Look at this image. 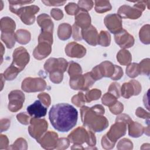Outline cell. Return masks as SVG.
Here are the masks:
<instances>
[{
  "label": "cell",
  "instance_id": "obj_1",
  "mask_svg": "<svg viewBox=\"0 0 150 150\" xmlns=\"http://www.w3.org/2000/svg\"><path fill=\"white\" fill-rule=\"evenodd\" d=\"M49 118L55 129L62 132H68L76 125L78 112L70 104L59 103L52 107Z\"/></svg>",
  "mask_w": 150,
  "mask_h": 150
},
{
  "label": "cell",
  "instance_id": "obj_2",
  "mask_svg": "<svg viewBox=\"0 0 150 150\" xmlns=\"http://www.w3.org/2000/svg\"><path fill=\"white\" fill-rule=\"evenodd\" d=\"M80 111L84 125L94 132H101L108 127V120L102 115L104 113V108L102 105H96L90 108L83 106Z\"/></svg>",
  "mask_w": 150,
  "mask_h": 150
},
{
  "label": "cell",
  "instance_id": "obj_3",
  "mask_svg": "<svg viewBox=\"0 0 150 150\" xmlns=\"http://www.w3.org/2000/svg\"><path fill=\"white\" fill-rule=\"evenodd\" d=\"M69 141L76 145L86 142L90 146H95L96 139L93 132L83 127H78L68 135Z\"/></svg>",
  "mask_w": 150,
  "mask_h": 150
},
{
  "label": "cell",
  "instance_id": "obj_4",
  "mask_svg": "<svg viewBox=\"0 0 150 150\" xmlns=\"http://www.w3.org/2000/svg\"><path fill=\"white\" fill-rule=\"evenodd\" d=\"M30 125L28 131L30 136L38 140L43 136L47 128V122L44 119L32 118L30 120Z\"/></svg>",
  "mask_w": 150,
  "mask_h": 150
},
{
  "label": "cell",
  "instance_id": "obj_5",
  "mask_svg": "<svg viewBox=\"0 0 150 150\" xmlns=\"http://www.w3.org/2000/svg\"><path fill=\"white\" fill-rule=\"evenodd\" d=\"M39 7L35 5H30L19 8L13 13L19 16L24 23L26 25H31L35 22V14L39 12Z\"/></svg>",
  "mask_w": 150,
  "mask_h": 150
},
{
  "label": "cell",
  "instance_id": "obj_6",
  "mask_svg": "<svg viewBox=\"0 0 150 150\" xmlns=\"http://www.w3.org/2000/svg\"><path fill=\"white\" fill-rule=\"evenodd\" d=\"M29 61V54L23 47L16 49L13 53V62L12 66L22 71Z\"/></svg>",
  "mask_w": 150,
  "mask_h": 150
},
{
  "label": "cell",
  "instance_id": "obj_7",
  "mask_svg": "<svg viewBox=\"0 0 150 150\" xmlns=\"http://www.w3.org/2000/svg\"><path fill=\"white\" fill-rule=\"evenodd\" d=\"M46 84L44 80L40 78H26L22 84V88L26 92H35L44 90Z\"/></svg>",
  "mask_w": 150,
  "mask_h": 150
},
{
  "label": "cell",
  "instance_id": "obj_8",
  "mask_svg": "<svg viewBox=\"0 0 150 150\" xmlns=\"http://www.w3.org/2000/svg\"><path fill=\"white\" fill-rule=\"evenodd\" d=\"M126 122L121 121H116L109 131L107 133V137L113 143H115L118 138L125 134Z\"/></svg>",
  "mask_w": 150,
  "mask_h": 150
},
{
  "label": "cell",
  "instance_id": "obj_9",
  "mask_svg": "<svg viewBox=\"0 0 150 150\" xmlns=\"http://www.w3.org/2000/svg\"><path fill=\"white\" fill-rule=\"evenodd\" d=\"M9 104L8 108L11 111L16 112L19 110L25 100V96L19 90L12 91L8 96Z\"/></svg>",
  "mask_w": 150,
  "mask_h": 150
},
{
  "label": "cell",
  "instance_id": "obj_10",
  "mask_svg": "<svg viewBox=\"0 0 150 150\" xmlns=\"http://www.w3.org/2000/svg\"><path fill=\"white\" fill-rule=\"evenodd\" d=\"M143 4L140 6L139 5V4L135 5L134 7L123 5L119 8L118 11V13L119 15L118 16L120 18L135 19L141 15L142 11H141V8Z\"/></svg>",
  "mask_w": 150,
  "mask_h": 150
},
{
  "label": "cell",
  "instance_id": "obj_11",
  "mask_svg": "<svg viewBox=\"0 0 150 150\" xmlns=\"http://www.w3.org/2000/svg\"><path fill=\"white\" fill-rule=\"evenodd\" d=\"M104 23L112 33L116 34L122 30L121 19L115 13L107 15L104 18Z\"/></svg>",
  "mask_w": 150,
  "mask_h": 150
},
{
  "label": "cell",
  "instance_id": "obj_12",
  "mask_svg": "<svg viewBox=\"0 0 150 150\" xmlns=\"http://www.w3.org/2000/svg\"><path fill=\"white\" fill-rule=\"evenodd\" d=\"M67 67V62L66 60L63 58H50L46 61L44 65V68L46 71L49 73L55 70H60L64 72L66 70Z\"/></svg>",
  "mask_w": 150,
  "mask_h": 150
},
{
  "label": "cell",
  "instance_id": "obj_13",
  "mask_svg": "<svg viewBox=\"0 0 150 150\" xmlns=\"http://www.w3.org/2000/svg\"><path fill=\"white\" fill-rule=\"evenodd\" d=\"M57 134L52 131L47 132L42 137L37 140L45 149H54L56 148L57 144Z\"/></svg>",
  "mask_w": 150,
  "mask_h": 150
},
{
  "label": "cell",
  "instance_id": "obj_14",
  "mask_svg": "<svg viewBox=\"0 0 150 150\" xmlns=\"http://www.w3.org/2000/svg\"><path fill=\"white\" fill-rule=\"evenodd\" d=\"M115 40L121 48L131 47L134 43V39L132 35H129L125 30H121L120 32L115 34Z\"/></svg>",
  "mask_w": 150,
  "mask_h": 150
},
{
  "label": "cell",
  "instance_id": "obj_15",
  "mask_svg": "<svg viewBox=\"0 0 150 150\" xmlns=\"http://www.w3.org/2000/svg\"><path fill=\"white\" fill-rule=\"evenodd\" d=\"M135 88L141 91L140 84L137 81L132 80L128 83H124L121 89V95L125 98H129L133 95H138L139 93L135 89Z\"/></svg>",
  "mask_w": 150,
  "mask_h": 150
},
{
  "label": "cell",
  "instance_id": "obj_16",
  "mask_svg": "<svg viewBox=\"0 0 150 150\" xmlns=\"http://www.w3.org/2000/svg\"><path fill=\"white\" fill-rule=\"evenodd\" d=\"M27 111L33 118H39L46 115L47 107H45L40 100H36L27 107Z\"/></svg>",
  "mask_w": 150,
  "mask_h": 150
},
{
  "label": "cell",
  "instance_id": "obj_17",
  "mask_svg": "<svg viewBox=\"0 0 150 150\" xmlns=\"http://www.w3.org/2000/svg\"><path fill=\"white\" fill-rule=\"evenodd\" d=\"M65 51L68 56L77 58L83 57L86 53V49L82 45L73 42L67 44Z\"/></svg>",
  "mask_w": 150,
  "mask_h": 150
},
{
  "label": "cell",
  "instance_id": "obj_18",
  "mask_svg": "<svg viewBox=\"0 0 150 150\" xmlns=\"http://www.w3.org/2000/svg\"><path fill=\"white\" fill-rule=\"evenodd\" d=\"M81 36L82 38L89 45L96 46L98 43V35L96 29L92 25L82 29Z\"/></svg>",
  "mask_w": 150,
  "mask_h": 150
},
{
  "label": "cell",
  "instance_id": "obj_19",
  "mask_svg": "<svg viewBox=\"0 0 150 150\" xmlns=\"http://www.w3.org/2000/svg\"><path fill=\"white\" fill-rule=\"evenodd\" d=\"M51 45L47 42H40L33 52L34 57L38 60L43 59L51 52Z\"/></svg>",
  "mask_w": 150,
  "mask_h": 150
},
{
  "label": "cell",
  "instance_id": "obj_20",
  "mask_svg": "<svg viewBox=\"0 0 150 150\" xmlns=\"http://www.w3.org/2000/svg\"><path fill=\"white\" fill-rule=\"evenodd\" d=\"M90 16L86 11L80 9L76 13L75 24L82 29L87 28L90 26Z\"/></svg>",
  "mask_w": 150,
  "mask_h": 150
},
{
  "label": "cell",
  "instance_id": "obj_21",
  "mask_svg": "<svg viewBox=\"0 0 150 150\" xmlns=\"http://www.w3.org/2000/svg\"><path fill=\"white\" fill-rule=\"evenodd\" d=\"M38 23L42 28V32H53V23L50 18L46 14L43 13L38 17Z\"/></svg>",
  "mask_w": 150,
  "mask_h": 150
},
{
  "label": "cell",
  "instance_id": "obj_22",
  "mask_svg": "<svg viewBox=\"0 0 150 150\" xmlns=\"http://www.w3.org/2000/svg\"><path fill=\"white\" fill-rule=\"evenodd\" d=\"M15 29V22L9 17H4L1 20V30L2 33H12Z\"/></svg>",
  "mask_w": 150,
  "mask_h": 150
},
{
  "label": "cell",
  "instance_id": "obj_23",
  "mask_svg": "<svg viewBox=\"0 0 150 150\" xmlns=\"http://www.w3.org/2000/svg\"><path fill=\"white\" fill-rule=\"evenodd\" d=\"M103 77H111L114 72V65L108 61H105L98 65Z\"/></svg>",
  "mask_w": 150,
  "mask_h": 150
},
{
  "label": "cell",
  "instance_id": "obj_24",
  "mask_svg": "<svg viewBox=\"0 0 150 150\" xmlns=\"http://www.w3.org/2000/svg\"><path fill=\"white\" fill-rule=\"evenodd\" d=\"M70 86L74 90H84V75L79 74L70 77Z\"/></svg>",
  "mask_w": 150,
  "mask_h": 150
},
{
  "label": "cell",
  "instance_id": "obj_25",
  "mask_svg": "<svg viewBox=\"0 0 150 150\" xmlns=\"http://www.w3.org/2000/svg\"><path fill=\"white\" fill-rule=\"evenodd\" d=\"M71 26L67 23H62L59 25L57 35L60 39L65 40L68 39L71 36Z\"/></svg>",
  "mask_w": 150,
  "mask_h": 150
},
{
  "label": "cell",
  "instance_id": "obj_26",
  "mask_svg": "<svg viewBox=\"0 0 150 150\" xmlns=\"http://www.w3.org/2000/svg\"><path fill=\"white\" fill-rule=\"evenodd\" d=\"M16 40L21 44H26L28 43L30 39V34L29 32L26 30L20 29L17 30L15 33Z\"/></svg>",
  "mask_w": 150,
  "mask_h": 150
},
{
  "label": "cell",
  "instance_id": "obj_27",
  "mask_svg": "<svg viewBox=\"0 0 150 150\" xmlns=\"http://www.w3.org/2000/svg\"><path fill=\"white\" fill-rule=\"evenodd\" d=\"M1 40L4 42L8 48H12L15 43V33H2Z\"/></svg>",
  "mask_w": 150,
  "mask_h": 150
},
{
  "label": "cell",
  "instance_id": "obj_28",
  "mask_svg": "<svg viewBox=\"0 0 150 150\" xmlns=\"http://www.w3.org/2000/svg\"><path fill=\"white\" fill-rule=\"evenodd\" d=\"M119 63L122 65H127L131 61V55L130 53L126 50H120L117 56Z\"/></svg>",
  "mask_w": 150,
  "mask_h": 150
},
{
  "label": "cell",
  "instance_id": "obj_29",
  "mask_svg": "<svg viewBox=\"0 0 150 150\" xmlns=\"http://www.w3.org/2000/svg\"><path fill=\"white\" fill-rule=\"evenodd\" d=\"M96 6L95 10L98 13H103L110 11L111 8V6L108 1H95Z\"/></svg>",
  "mask_w": 150,
  "mask_h": 150
},
{
  "label": "cell",
  "instance_id": "obj_30",
  "mask_svg": "<svg viewBox=\"0 0 150 150\" xmlns=\"http://www.w3.org/2000/svg\"><path fill=\"white\" fill-rule=\"evenodd\" d=\"M111 41V36L107 31H101L98 35V43L103 46H107L110 45Z\"/></svg>",
  "mask_w": 150,
  "mask_h": 150
},
{
  "label": "cell",
  "instance_id": "obj_31",
  "mask_svg": "<svg viewBox=\"0 0 150 150\" xmlns=\"http://www.w3.org/2000/svg\"><path fill=\"white\" fill-rule=\"evenodd\" d=\"M19 72V70L16 69L15 67L11 65L5 71L4 73V77L8 80H12L13 79H15L18 73Z\"/></svg>",
  "mask_w": 150,
  "mask_h": 150
},
{
  "label": "cell",
  "instance_id": "obj_32",
  "mask_svg": "<svg viewBox=\"0 0 150 150\" xmlns=\"http://www.w3.org/2000/svg\"><path fill=\"white\" fill-rule=\"evenodd\" d=\"M129 124V127H128V129H129V135H130L131 137H135V131L138 130L140 132H142V133L144 132V127L142 125H141V124L134 122L132 120L128 123Z\"/></svg>",
  "mask_w": 150,
  "mask_h": 150
},
{
  "label": "cell",
  "instance_id": "obj_33",
  "mask_svg": "<svg viewBox=\"0 0 150 150\" xmlns=\"http://www.w3.org/2000/svg\"><path fill=\"white\" fill-rule=\"evenodd\" d=\"M139 66L137 63H132L129 65L126 69V73L130 77H137L139 73Z\"/></svg>",
  "mask_w": 150,
  "mask_h": 150
},
{
  "label": "cell",
  "instance_id": "obj_34",
  "mask_svg": "<svg viewBox=\"0 0 150 150\" xmlns=\"http://www.w3.org/2000/svg\"><path fill=\"white\" fill-rule=\"evenodd\" d=\"M69 74L70 77L79 75L81 74L82 70L80 65L76 63L71 62L70 63V66L69 68Z\"/></svg>",
  "mask_w": 150,
  "mask_h": 150
},
{
  "label": "cell",
  "instance_id": "obj_35",
  "mask_svg": "<svg viewBox=\"0 0 150 150\" xmlns=\"http://www.w3.org/2000/svg\"><path fill=\"white\" fill-rule=\"evenodd\" d=\"M101 94V91L96 88L93 89L89 91L88 93H86L85 96V98L86 100V101L90 102L92 100H97L98 98H100Z\"/></svg>",
  "mask_w": 150,
  "mask_h": 150
},
{
  "label": "cell",
  "instance_id": "obj_36",
  "mask_svg": "<svg viewBox=\"0 0 150 150\" xmlns=\"http://www.w3.org/2000/svg\"><path fill=\"white\" fill-rule=\"evenodd\" d=\"M117 98L114 97V96L112 95V94L107 93H105L103 97L102 102L104 105L111 107L117 101Z\"/></svg>",
  "mask_w": 150,
  "mask_h": 150
},
{
  "label": "cell",
  "instance_id": "obj_37",
  "mask_svg": "<svg viewBox=\"0 0 150 150\" xmlns=\"http://www.w3.org/2000/svg\"><path fill=\"white\" fill-rule=\"evenodd\" d=\"M63 73L60 70H55L50 73V80L54 83H59L62 81Z\"/></svg>",
  "mask_w": 150,
  "mask_h": 150
},
{
  "label": "cell",
  "instance_id": "obj_38",
  "mask_svg": "<svg viewBox=\"0 0 150 150\" xmlns=\"http://www.w3.org/2000/svg\"><path fill=\"white\" fill-rule=\"evenodd\" d=\"M85 101H86L85 96L81 92L79 93L78 94L74 96L72 98V103L78 107H80L81 105H83L84 103H85Z\"/></svg>",
  "mask_w": 150,
  "mask_h": 150
},
{
  "label": "cell",
  "instance_id": "obj_39",
  "mask_svg": "<svg viewBox=\"0 0 150 150\" xmlns=\"http://www.w3.org/2000/svg\"><path fill=\"white\" fill-rule=\"evenodd\" d=\"M120 85L118 83H111L109 89H108V92L112 95H114L115 97L119 98L120 96Z\"/></svg>",
  "mask_w": 150,
  "mask_h": 150
},
{
  "label": "cell",
  "instance_id": "obj_40",
  "mask_svg": "<svg viewBox=\"0 0 150 150\" xmlns=\"http://www.w3.org/2000/svg\"><path fill=\"white\" fill-rule=\"evenodd\" d=\"M79 9V6L74 3H69L66 7L65 10L69 15H76Z\"/></svg>",
  "mask_w": 150,
  "mask_h": 150
},
{
  "label": "cell",
  "instance_id": "obj_41",
  "mask_svg": "<svg viewBox=\"0 0 150 150\" xmlns=\"http://www.w3.org/2000/svg\"><path fill=\"white\" fill-rule=\"evenodd\" d=\"M110 110L114 114H120L123 111V105L121 103L117 101L112 106L110 107Z\"/></svg>",
  "mask_w": 150,
  "mask_h": 150
},
{
  "label": "cell",
  "instance_id": "obj_42",
  "mask_svg": "<svg viewBox=\"0 0 150 150\" xmlns=\"http://www.w3.org/2000/svg\"><path fill=\"white\" fill-rule=\"evenodd\" d=\"M78 4H79V7L80 9H83L86 11H90L93 5V1H79Z\"/></svg>",
  "mask_w": 150,
  "mask_h": 150
},
{
  "label": "cell",
  "instance_id": "obj_43",
  "mask_svg": "<svg viewBox=\"0 0 150 150\" xmlns=\"http://www.w3.org/2000/svg\"><path fill=\"white\" fill-rule=\"evenodd\" d=\"M102 146L104 149H111L115 145L114 143L112 142L106 136V135H104L102 138L101 140Z\"/></svg>",
  "mask_w": 150,
  "mask_h": 150
},
{
  "label": "cell",
  "instance_id": "obj_44",
  "mask_svg": "<svg viewBox=\"0 0 150 150\" xmlns=\"http://www.w3.org/2000/svg\"><path fill=\"white\" fill-rule=\"evenodd\" d=\"M38 97L46 107H48L50 105V96L47 94H46V93H40L38 96Z\"/></svg>",
  "mask_w": 150,
  "mask_h": 150
},
{
  "label": "cell",
  "instance_id": "obj_45",
  "mask_svg": "<svg viewBox=\"0 0 150 150\" xmlns=\"http://www.w3.org/2000/svg\"><path fill=\"white\" fill-rule=\"evenodd\" d=\"M114 68H115V69H114V74L111 78L114 80H119L123 75L122 70L120 67H119L117 65H114Z\"/></svg>",
  "mask_w": 150,
  "mask_h": 150
},
{
  "label": "cell",
  "instance_id": "obj_46",
  "mask_svg": "<svg viewBox=\"0 0 150 150\" xmlns=\"http://www.w3.org/2000/svg\"><path fill=\"white\" fill-rule=\"evenodd\" d=\"M17 119L19 122L23 124H28L30 121H29V116L26 114L24 112L18 114L16 116Z\"/></svg>",
  "mask_w": 150,
  "mask_h": 150
},
{
  "label": "cell",
  "instance_id": "obj_47",
  "mask_svg": "<svg viewBox=\"0 0 150 150\" xmlns=\"http://www.w3.org/2000/svg\"><path fill=\"white\" fill-rule=\"evenodd\" d=\"M80 28L78 26H77L75 23L73 26V38L74 40H80L82 39L81 33L80 32Z\"/></svg>",
  "mask_w": 150,
  "mask_h": 150
},
{
  "label": "cell",
  "instance_id": "obj_48",
  "mask_svg": "<svg viewBox=\"0 0 150 150\" xmlns=\"http://www.w3.org/2000/svg\"><path fill=\"white\" fill-rule=\"evenodd\" d=\"M50 13L53 18H54V19L56 20H60L63 16L62 11H60L59 9H53L51 11Z\"/></svg>",
  "mask_w": 150,
  "mask_h": 150
},
{
  "label": "cell",
  "instance_id": "obj_49",
  "mask_svg": "<svg viewBox=\"0 0 150 150\" xmlns=\"http://www.w3.org/2000/svg\"><path fill=\"white\" fill-rule=\"evenodd\" d=\"M57 145L61 146L60 149H65L67 148L69 145V141L66 138H60L58 140Z\"/></svg>",
  "mask_w": 150,
  "mask_h": 150
},
{
  "label": "cell",
  "instance_id": "obj_50",
  "mask_svg": "<svg viewBox=\"0 0 150 150\" xmlns=\"http://www.w3.org/2000/svg\"><path fill=\"white\" fill-rule=\"evenodd\" d=\"M42 2L45 3L46 5H52V6H60L63 5L66 2H61V1H42Z\"/></svg>",
  "mask_w": 150,
  "mask_h": 150
}]
</instances>
